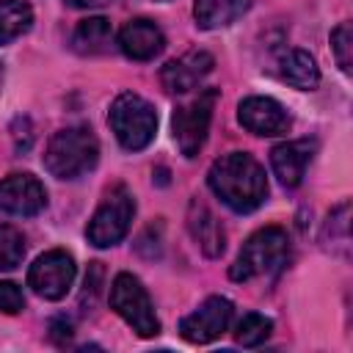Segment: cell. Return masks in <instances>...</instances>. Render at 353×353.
I'll return each instance as SVG.
<instances>
[{
  "instance_id": "16",
  "label": "cell",
  "mask_w": 353,
  "mask_h": 353,
  "mask_svg": "<svg viewBox=\"0 0 353 353\" xmlns=\"http://www.w3.org/2000/svg\"><path fill=\"white\" fill-rule=\"evenodd\" d=\"M110 41H113V28L105 17H88L77 22L72 33V47L80 55H99L110 47Z\"/></svg>"
},
{
  "instance_id": "1",
  "label": "cell",
  "mask_w": 353,
  "mask_h": 353,
  "mask_svg": "<svg viewBox=\"0 0 353 353\" xmlns=\"http://www.w3.org/2000/svg\"><path fill=\"white\" fill-rule=\"evenodd\" d=\"M210 190L234 212H254L268 199L265 168L248 152H229L207 171Z\"/></svg>"
},
{
  "instance_id": "11",
  "label": "cell",
  "mask_w": 353,
  "mask_h": 353,
  "mask_svg": "<svg viewBox=\"0 0 353 353\" xmlns=\"http://www.w3.org/2000/svg\"><path fill=\"white\" fill-rule=\"evenodd\" d=\"M47 207L44 185L30 174H11L0 179V210L8 215H36Z\"/></svg>"
},
{
  "instance_id": "5",
  "label": "cell",
  "mask_w": 353,
  "mask_h": 353,
  "mask_svg": "<svg viewBox=\"0 0 353 353\" xmlns=\"http://www.w3.org/2000/svg\"><path fill=\"white\" fill-rule=\"evenodd\" d=\"M135 215V199L124 185H116L105 193L102 204L97 207V212L91 215L88 226H85V237L91 245L97 248H110L116 243H121L130 232Z\"/></svg>"
},
{
  "instance_id": "26",
  "label": "cell",
  "mask_w": 353,
  "mask_h": 353,
  "mask_svg": "<svg viewBox=\"0 0 353 353\" xmlns=\"http://www.w3.org/2000/svg\"><path fill=\"white\" fill-rule=\"evenodd\" d=\"M72 8H99V6H105V3H110V0H66Z\"/></svg>"
},
{
  "instance_id": "6",
  "label": "cell",
  "mask_w": 353,
  "mask_h": 353,
  "mask_svg": "<svg viewBox=\"0 0 353 353\" xmlns=\"http://www.w3.org/2000/svg\"><path fill=\"white\" fill-rule=\"evenodd\" d=\"M110 309L138 334V336H154L160 334V320L154 314L152 298L143 290V284L132 273H119L110 284Z\"/></svg>"
},
{
  "instance_id": "14",
  "label": "cell",
  "mask_w": 353,
  "mask_h": 353,
  "mask_svg": "<svg viewBox=\"0 0 353 353\" xmlns=\"http://www.w3.org/2000/svg\"><path fill=\"white\" fill-rule=\"evenodd\" d=\"M165 47L163 30L152 19H130L119 30V50L132 61H152Z\"/></svg>"
},
{
  "instance_id": "8",
  "label": "cell",
  "mask_w": 353,
  "mask_h": 353,
  "mask_svg": "<svg viewBox=\"0 0 353 353\" xmlns=\"http://www.w3.org/2000/svg\"><path fill=\"white\" fill-rule=\"evenodd\" d=\"M74 276L77 265L72 254H66L63 248H52L36 256V262L28 268V287H33V292L44 301H61L72 290Z\"/></svg>"
},
{
  "instance_id": "4",
  "label": "cell",
  "mask_w": 353,
  "mask_h": 353,
  "mask_svg": "<svg viewBox=\"0 0 353 353\" xmlns=\"http://www.w3.org/2000/svg\"><path fill=\"white\" fill-rule=\"evenodd\" d=\"M108 121H110V130H113L116 141L127 152L146 149L154 141V132H157V113H154V108L143 97H138L132 91H124V94H119L113 99Z\"/></svg>"
},
{
  "instance_id": "2",
  "label": "cell",
  "mask_w": 353,
  "mask_h": 353,
  "mask_svg": "<svg viewBox=\"0 0 353 353\" xmlns=\"http://www.w3.org/2000/svg\"><path fill=\"white\" fill-rule=\"evenodd\" d=\"M287 259H290L287 232L281 226H265L243 243L229 276L234 281H251L256 276H276L287 268Z\"/></svg>"
},
{
  "instance_id": "3",
  "label": "cell",
  "mask_w": 353,
  "mask_h": 353,
  "mask_svg": "<svg viewBox=\"0 0 353 353\" xmlns=\"http://www.w3.org/2000/svg\"><path fill=\"white\" fill-rule=\"evenodd\" d=\"M99 160V143L88 127L58 130L44 149V168L58 179H77Z\"/></svg>"
},
{
  "instance_id": "12",
  "label": "cell",
  "mask_w": 353,
  "mask_h": 353,
  "mask_svg": "<svg viewBox=\"0 0 353 353\" xmlns=\"http://www.w3.org/2000/svg\"><path fill=\"white\" fill-rule=\"evenodd\" d=\"M212 66H215V58L207 50H190L160 69V83L171 94H188L212 72Z\"/></svg>"
},
{
  "instance_id": "13",
  "label": "cell",
  "mask_w": 353,
  "mask_h": 353,
  "mask_svg": "<svg viewBox=\"0 0 353 353\" xmlns=\"http://www.w3.org/2000/svg\"><path fill=\"white\" fill-rule=\"evenodd\" d=\"M314 152H317V141H309V138L279 143L270 152V165H273V174L279 176V182L284 188H298L303 182L306 165L312 163Z\"/></svg>"
},
{
  "instance_id": "27",
  "label": "cell",
  "mask_w": 353,
  "mask_h": 353,
  "mask_svg": "<svg viewBox=\"0 0 353 353\" xmlns=\"http://www.w3.org/2000/svg\"><path fill=\"white\" fill-rule=\"evenodd\" d=\"M0 85H3V63H0Z\"/></svg>"
},
{
  "instance_id": "10",
  "label": "cell",
  "mask_w": 353,
  "mask_h": 353,
  "mask_svg": "<svg viewBox=\"0 0 353 353\" xmlns=\"http://www.w3.org/2000/svg\"><path fill=\"white\" fill-rule=\"evenodd\" d=\"M237 119L248 132L262 135V138L284 135L290 130V124H292L290 113L284 110V105L270 99V97H245L237 105Z\"/></svg>"
},
{
  "instance_id": "21",
  "label": "cell",
  "mask_w": 353,
  "mask_h": 353,
  "mask_svg": "<svg viewBox=\"0 0 353 353\" xmlns=\"http://www.w3.org/2000/svg\"><path fill=\"white\" fill-rule=\"evenodd\" d=\"M270 331H273V320L270 317L248 312V314L240 317V323L234 328V342L243 345V347H256L270 336Z\"/></svg>"
},
{
  "instance_id": "22",
  "label": "cell",
  "mask_w": 353,
  "mask_h": 353,
  "mask_svg": "<svg viewBox=\"0 0 353 353\" xmlns=\"http://www.w3.org/2000/svg\"><path fill=\"white\" fill-rule=\"evenodd\" d=\"M25 256V237L11 223H0V270H14Z\"/></svg>"
},
{
  "instance_id": "25",
  "label": "cell",
  "mask_w": 353,
  "mask_h": 353,
  "mask_svg": "<svg viewBox=\"0 0 353 353\" xmlns=\"http://www.w3.org/2000/svg\"><path fill=\"white\" fill-rule=\"evenodd\" d=\"M72 336V323L69 320H55L52 323V339L55 342H63V339H69Z\"/></svg>"
},
{
  "instance_id": "17",
  "label": "cell",
  "mask_w": 353,
  "mask_h": 353,
  "mask_svg": "<svg viewBox=\"0 0 353 353\" xmlns=\"http://www.w3.org/2000/svg\"><path fill=\"white\" fill-rule=\"evenodd\" d=\"M281 77L301 91H312L320 83V69L306 50H290L281 55Z\"/></svg>"
},
{
  "instance_id": "18",
  "label": "cell",
  "mask_w": 353,
  "mask_h": 353,
  "mask_svg": "<svg viewBox=\"0 0 353 353\" xmlns=\"http://www.w3.org/2000/svg\"><path fill=\"white\" fill-rule=\"evenodd\" d=\"M245 8H248V0H196L193 14L199 28L215 30V28L232 25Z\"/></svg>"
},
{
  "instance_id": "24",
  "label": "cell",
  "mask_w": 353,
  "mask_h": 353,
  "mask_svg": "<svg viewBox=\"0 0 353 353\" xmlns=\"http://www.w3.org/2000/svg\"><path fill=\"white\" fill-rule=\"evenodd\" d=\"M25 309V295L14 281H0V312L3 314H17Z\"/></svg>"
},
{
  "instance_id": "7",
  "label": "cell",
  "mask_w": 353,
  "mask_h": 353,
  "mask_svg": "<svg viewBox=\"0 0 353 353\" xmlns=\"http://www.w3.org/2000/svg\"><path fill=\"white\" fill-rule=\"evenodd\" d=\"M215 99H218V88H204L174 110L171 130H174V141L185 157H196L199 149L204 146L207 132H210V121H212Z\"/></svg>"
},
{
  "instance_id": "20",
  "label": "cell",
  "mask_w": 353,
  "mask_h": 353,
  "mask_svg": "<svg viewBox=\"0 0 353 353\" xmlns=\"http://www.w3.org/2000/svg\"><path fill=\"white\" fill-rule=\"evenodd\" d=\"M350 204L342 201L339 207H334L328 212V221L323 226V243L325 248H331V254H342L347 256V248H350Z\"/></svg>"
},
{
  "instance_id": "19",
  "label": "cell",
  "mask_w": 353,
  "mask_h": 353,
  "mask_svg": "<svg viewBox=\"0 0 353 353\" xmlns=\"http://www.w3.org/2000/svg\"><path fill=\"white\" fill-rule=\"evenodd\" d=\"M33 25V8L28 0H0V44H8L28 33Z\"/></svg>"
},
{
  "instance_id": "23",
  "label": "cell",
  "mask_w": 353,
  "mask_h": 353,
  "mask_svg": "<svg viewBox=\"0 0 353 353\" xmlns=\"http://www.w3.org/2000/svg\"><path fill=\"white\" fill-rule=\"evenodd\" d=\"M331 47H334V55H336L339 69L345 74H350V69H353V55H350V50H353V28H350V22H342V25L334 28Z\"/></svg>"
},
{
  "instance_id": "15",
  "label": "cell",
  "mask_w": 353,
  "mask_h": 353,
  "mask_svg": "<svg viewBox=\"0 0 353 353\" xmlns=\"http://www.w3.org/2000/svg\"><path fill=\"white\" fill-rule=\"evenodd\" d=\"M188 229H190V237L196 240V245L204 251V256H221L223 248H226V232L221 226V221L199 201L190 204L188 210Z\"/></svg>"
},
{
  "instance_id": "9",
  "label": "cell",
  "mask_w": 353,
  "mask_h": 353,
  "mask_svg": "<svg viewBox=\"0 0 353 353\" xmlns=\"http://www.w3.org/2000/svg\"><path fill=\"white\" fill-rule=\"evenodd\" d=\"M232 314H234L232 301L229 298H221V295H212L196 312H190L188 317H182L179 336L185 342H193V345H207V342L218 339L229 328Z\"/></svg>"
}]
</instances>
